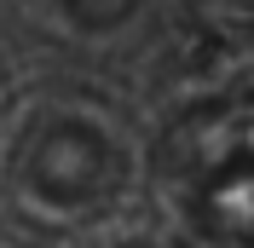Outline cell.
I'll return each instance as SVG.
<instances>
[{"instance_id":"obj_1","label":"cell","mask_w":254,"mask_h":248,"mask_svg":"<svg viewBox=\"0 0 254 248\" xmlns=\"http://www.w3.org/2000/svg\"><path fill=\"white\" fill-rule=\"evenodd\" d=\"M162 173L208 243H254V93L185 110L162 139Z\"/></svg>"},{"instance_id":"obj_2","label":"cell","mask_w":254,"mask_h":248,"mask_svg":"<svg viewBox=\"0 0 254 248\" xmlns=\"http://www.w3.org/2000/svg\"><path fill=\"white\" fill-rule=\"evenodd\" d=\"M23 190H29L41 208H58V214H75V208H93L116 190L122 179V156H116L110 133L87 116H52L23 139Z\"/></svg>"},{"instance_id":"obj_3","label":"cell","mask_w":254,"mask_h":248,"mask_svg":"<svg viewBox=\"0 0 254 248\" xmlns=\"http://www.w3.org/2000/svg\"><path fill=\"white\" fill-rule=\"evenodd\" d=\"M133 6H139V0H64V12L75 17V23H93V29H110V23H122Z\"/></svg>"},{"instance_id":"obj_4","label":"cell","mask_w":254,"mask_h":248,"mask_svg":"<svg viewBox=\"0 0 254 248\" xmlns=\"http://www.w3.org/2000/svg\"><path fill=\"white\" fill-rule=\"evenodd\" d=\"M202 12L220 23V29H249L254 23V0H202Z\"/></svg>"},{"instance_id":"obj_5","label":"cell","mask_w":254,"mask_h":248,"mask_svg":"<svg viewBox=\"0 0 254 248\" xmlns=\"http://www.w3.org/2000/svg\"><path fill=\"white\" fill-rule=\"evenodd\" d=\"M6 248H12V243H6Z\"/></svg>"}]
</instances>
